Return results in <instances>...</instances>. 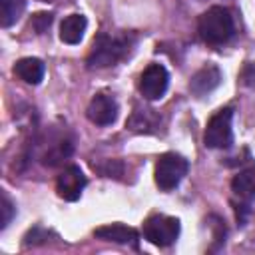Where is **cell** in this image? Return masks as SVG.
Masks as SVG:
<instances>
[{
	"instance_id": "6da1fadb",
	"label": "cell",
	"mask_w": 255,
	"mask_h": 255,
	"mask_svg": "<svg viewBox=\"0 0 255 255\" xmlns=\"http://www.w3.org/2000/svg\"><path fill=\"white\" fill-rule=\"evenodd\" d=\"M197 32L201 40L211 46L225 44L233 36V18L229 10L223 6H213L207 12H203L197 22Z\"/></svg>"
},
{
	"instance_id": "7a4b0ae2",
	"label": "cell",
	"mask_w": 255,
	"mask_h": 255,
	"mask_svg": "<svg viewBox=\"0 0 255 255\" xmlns=\"http://www.w3.org/2000/svg\"><path fill=\"white\" fill-rule=\"evenodd\" d=\"M128 46L124 40L108 36V34H98L94 38L90 56H88V64L92 68H108L114 66L120 58H124Z\"/></svg>"
},
{
	"instance_id": "3957f363",
	"label": "cell",
	"mask_w": 255,
	"mask_h": 255,
	"mask_svg": "<svg viewBox=\"0 0 255 255\" xmlns=\"http://www.w3.org/2000/svg\"><path fill=\"white\" fill-rule=\"evenodd\" d=\"M231 120H233V112L229 108H223V110H219L217 114L211 116V120L207 122L205 133H203L205 147L223 149V147H229L231 145V141H233Z\"/></svg>"
},
{
	"instance_id": "277c9868",
	"label": "cell",
	"mask_w": 255,
	"mask_h": 255,
	"mask_svg": "<svg viewBox=\"0 0 255 255\" xmlns=\"http://www.w3.org/2000/svg\"><path fill=\"white\" fill-rule=\"evenodd\" d=\"M187 167L189 163L185 157L177 153H163L155 163V183L159 185V189L169 191L179 185V181L187 173Z\"/></svg>"
},
{
	"instance_id": "5b68a950",
	"label": "cell",
	"mask_w": 255,
	"mask_h": 255,
	"mask_svg": "<svg viewBox=\"0 0 255 255\" xmlns=\"http://www.w3.org/2000/svg\"><path fill=\"white\" fill-rule=\"evenodd\" d=\"M143 235L153 245L167 247L179 235V221L175 217H167V215H151L143 223Z\"/></svg>"
},
{
	"instance_id": "8992f818",
	"label": "cell",
	"mask_w": 255,
	"mask_h": 255,
	"mask_svg": "<svg viewBox=\"0 0 255 255\" xmlns=\"http://www.w3.org/2000/svg\"><path fill=\"white\" fill-rule=\"evenodd\" d=\"M169 84L167 70L161 64H149L139 76V94L145 100H159Z\"/></svg>"
},
{
	"instance_id": "52a82bcc",
	"label": "cell",
	"mask_w": 255,
	"mask_h": 255,
	"mask_svg": "<svg viewBox=\"0 0 255 255\" xmlns=\"http://www.w3.org/2000/svg\"><path fill=\"white\" fill-rule=\"evenodd\" d=\"M86 187V175L84 171L78 167V165H70L66 167L60 175H58V181H56V191L62 199L66 201H76L80 199L82 191Z\"/></svg>"
},
{
	"instance_id": "ba28073f",
	"label": "cell",
	"mask_w": 255,
	"mask_h": 255,
	"mask_svg": "<svg viewBox=\"0 0 255 255\" xmlns=\"http://www.w3.org/2000/svg\"><path fill=\"white\" fill-rule=\"evenodd\" d=\"M88 118H90L92 124H98V126L114 124L116 118H118V102L112 96H106V94L94 96L90 106H88Z\"/></svg>"
},
{
	"instance_id": "9c48e42d",
	"label": "cell",
	"mask_w": 255,
	"mask_h": 255,
	"mask_svg": "<svg viewBox=\"0 0 255 255\" xmlns=\"http://www.w3.org/2000/svg\"><path fill=\"white\" fill-rule=\"evenodd\" d=\"M221 82V72L217 66H203L199 72L193 74L191 82H189V90L195 94V96H205L209 94L211 90H215Z\"/></svg>"
},
{
	"instance_id": "30bf717a",
	"label": "cell",
	"mask_w": 255,
	"mask_h": 255,
	"mask_svg": "<svg viewBox=\"0 0 255 255\" xmlns=\"http://www.w3.org/2000/svg\"><path fill=\"white\" fill-rule=\"evenodd\" d=\"M94 235L98 239L114 241V243H131V245L137 243V231L128 225H122V223H110V225L98 227L94 231Z\"/></svg>"
},
{
	"instance_id": "8fae6325",
	"label": "cell",
	"mask_w": 255,
	"mask_h": 255,
	"mask_svg": "<svg viewBox=\"0 0 255 255\" xmlns=\"http://www.w3.org/2000/svg\"><path fill=\"white\" fill-rule=\"evenodd\" d=\"M86 26H88L86 16H82V14H70L60 24V40L66 42V44H78L84 38Z\"/></svg>"
},
{
	"instance_id": "7c38bea8",
	"label": "cell",
	"mask_w": 255,
	"mask_h": 255,
	"mask_svg": "<svg viewBox=\"0 0 255 255\" xmlns=\"http://www.w3.org/2000/svg\"><path fill=\"white\" fill-rule=\"evenodd\" d=\"M14 74L26 84H40L44 78V64L38 58H22L14 66Z\"/></svg>"
},
{
	"instance_id": "4fadbf2b",
	"label": "cell",
	"mask_w": 255,
	"mask_h": 255,
	"mask_svg": "<svg viewBox=\"0 0 255 255\" xmlns=\"http://www.w3.org/2000/svg\"><path fill=\"white\" fill-rule=\"evenodd\" d=\"M231 189L237 197L241 199H253L255 197V165L241 169L233 181H231Z\"/></svg>"
},
{
	"instance_id": "5bb4252c",
	"label": "cell",
	"mask_w": 255,
	"mask_h": 255,
	"mask_svg": "<svg viewBox=\"0 0 255 255\" xmlns=\"http://www.w3.org/2000/svg\"><path fill=\"white\" fill-rule=\"evenodd\" d=\"M24 12V0H0V24L4 28L16 24Z\"/></svg>"
},
{
	"instance_id": "9a60e30c",
	"label": "cell",
	"mask_w": 255,
	"mask_h": 255,
	"mask_svg": "<svg viewBox=\"0 0 255 255\" xmlns=\"http://www.w3.org/2000/svg\"><path fill=\"white\" fill-rule=\"evenodd\" d=\"M0 211H2V223H0V227L4 229V227L10 223L12 215H14V205H12V201H10L6 195H2V205H0Z\"/></svg>"
},
{
	"instance_id": "2e32d148",
	"label": "cell",
	"mask_w": 255,
	"mask_h": 255,
	"mask_svg": "<svg viewBox=\"0 0 255 255\" xmlns=\"http://www.w3.org/2000/svg\"><path fill=\"white\" fill-rule=\"evenodd\" d=\"M50 22H52V14H44V12H40V14H36L34 16V20H32V26L36 28V32H44L48 26H50Z\"/></svg>"
},
{
	"instance_id": "e0dca14e",
	"label": "cell",
	"mask_w": 255,
	"mask_h": 255,
	"mask_svg": "<svg viewBox=\"0 0 255 255\" xmlns=\"http://www.w3.org/2000/svg\"><path fill=\"white\" fill-rule=\"evenodd\" d=\"M245 86H249L251 90H255V62H249L245 68H243V74H241Z\"/></svg>"
}]
</instances>
